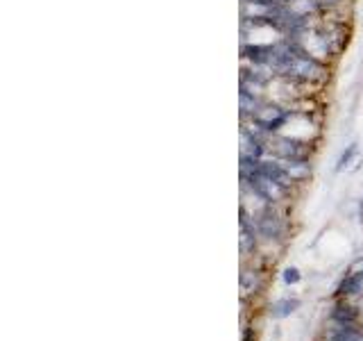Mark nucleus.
Masks as SVG:
<instances>
[{
    "instance_id": "nucleus-1",
    "label": "nucleus",
    "mask_w": 363,
    "mask_h": 341,
    "mask_svg": "<svg viewBox=\"0 0 363 341\" xmlns=\"http://www.w3.org/2000/svg\"><path fill=\"white\" fill-rule=\"evenodd\" d=\"M281 166L286 168V173L298 182L311 175V159H281L279 157Z\"/></svg>"
},
{
    "instance_id": "nucleus-2",
    "label": "nucleus",
    "mask_w": 363,
    "mask_h": 341,
    "mask_svg": "<svg viewBox=\"0 0 363 341\" xmlns=\"http://www.w3.org/2000/svg\"><path fill=\"white\" fill-rule=\"evenodd\" d=\"M359 155V141H350L343 151L338 155V162H336V173H343V170L350 168V164L354 162V157Z\"/></svg>"
},
{
    "instance_id": "nucleus-3",
    "label": "nucleus",
    "mask_w": 363,
    "mask_h": 341,
    "mask_svg": "<svg viewBox=\"0 0 363 341\" xmlns=\"http://www.w3.org/2000/svg\"><path fill=\"white\" fill-rule=\"evenodd\" d=\"M298 307H300L298 298H279L277 303H272L270 314L275 318H284V316H291L295 310H298Z\"/></svg>"
},
{
    "instance_id": "nucleus-4",
    "label": "nucleus",
    "mask_w": 363,
    "mask_h": 341,
    "mask_svg": "<svg viewBox=\"0 0 363 341\" xmlns=\"http://www.w3.org/2000/svg\"><path fill=\"white\" fill-rule=\"evenodd\" d=\"M340 293H363V271H350L345 282L340 284Z\"/></svg>"
},
{
    "instance_id": "nucleus-5",
    "label": "nucleus",
    "mask_w": 363,
    "mask_h": 341,
    "mask_svg": "<svg viewBox=\"0 0 363 341\" xmlns=\"http://www.w3.org/2000/svg\"><path fill=\"white\" fill-rule=\"evenodd\" d=\"M334 318L340 325H352V321L357 318V312L352 310V307H347V305H338L336 312H334Z\"/></svg>"
},
{
    "instance_id": "nucleus-6",
    "label": "nucleus",
    "mask_w": 363,
    "mask_h": 341,
    "mask_svg": "<svg viewBox=\"0 0 363 341\" xmlns=\"http://www.w3.org/2000/svg\"><path fill=\"white\" fill-rule=\"evenodd\" d=\"M241 289H243V293H257V289H259L257 273H252V271L243 273V276H241Z\"/></svg>"
},
{
    "instance_id": "nucleus-7",
    "label": "nucleus",
    "mask_w": 363,
    "mask_h": 341,
    "mask_svg": "<svg viewBox=\"0 0 363 341\" xmlns=\"http://www.w3.org/2000/svg\"><path fill=\"white\" fill-rule=\"evenodd\" d=\"M284 280H286L289 284H295L300 280V271L298 269H286V271H284Z\"/></svg>"
},
{
    "instance_id": "nucleus-8",
    "label": "nucleus",
    "mask_w": 363,
    "mask_h": 341,
    "mask_svg": "<svg viewBox=\"0 0 363 341\" xmlns=\"http://www.w3.org/2000/svg\"><path fill=\"white\" fill-rule=\"evenodd\" d=\"M361 210H363V200H361Z\"/></svg>"
},
{
    "instance_id": "nucleus-9",
    "label": "nucleus",
    "mask_w": 363,
    "mask_h": 341,
    "mask_svg": "<svg viewBox=\"0 0 363 341\" xmlns=\"http://www.w3.org/2000/svg\"><path fill=\"white\" fill-rule=\"evenodd\" d=\"M361 310H363V303H361Z\"/></svg>"
}]
</instances>
